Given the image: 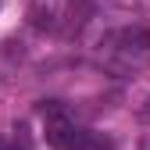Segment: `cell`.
Listing matches in <instances>:
<instances>
[{"instance_id": "cell-1", "label": "cell", "mask_w": 150, "mask_h": 150, "mask_svg": "<svg viewBox=\"0 0 150 150\" xmlns=\"http://www.w3.org/2000/svg\"><path fill=\"white\" fill-rule=\"evenodd\" d=\"M43 136L54 150H104V143L89 132V129L75 125L57 104L43 107Z\"/></svg>"}, {"instance_id": "cell-2", "label": "cell", "mask_w": 150, "mask_h": 150, "mask_svg": "<svg viewBox=\"0 0 150 150\" xmlns=\"http://www.w3.org/2000/svg\"><path fill=\"white\" fill-rule=\"evenodd\" d=\"M0 150H18V146H11L7 139H0Z\"/></svg>"}]
</instances>
